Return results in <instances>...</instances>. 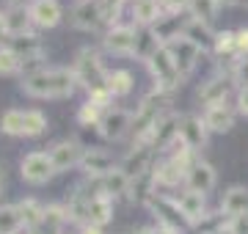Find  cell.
Instances as JSON below:
<instances>
[{
	"mask_svg": "<svg viewBox=\"0 0 248 234\" xmlns=\"http://www.w3.org/2000/svg\"><path fill=\"white\" fill-rule=\"evenodd\" d=\"M19 88L25 97L33 99H66L78 91V77L66 66H42L28 72Z\"/></svg>",
	"mask_w": 248,
	"mask_h": 234,
	"instance_id": "6da1fadb",
	"label": "cell"
},
{
	"mask_svg": "<svg viewBox=\"0 0 248 234\" xmlns=\"http://www.w3.org/2000/svg\"><path fill=\"white\" fill-rule=\"evenodd\" d=\"M169 97H171V94L152 91V94H146V97L141 99V105L133 110V130H130V135H133V146L135 144H146V141H149V135L155 132L157 121L169 113Z\"/></svg>",
	"mask_w": 248,
	"mask_h": 234,
	"instance_id": "7a4b0ae2",
	"label": "cell"
},
{
	"mask_svg": "<svg viewBox=\"0 0 248 234\" xmlns=\"http://www.w3.org/2000/svg\"><path fill=\"white\" fill-rule=\"evenodd\" d=\"M72 72H75V77H78V86L80 88H86L89 94L108 86L105 66H102V61H99V53L97 50H91V47H83V50L75 55Z\"/></svg>",
	"mask_w": 248,
	"mask_h": 234,
	"instance_id": "3957f363",
	"label": "cell"
},
{
	"mask_svg": "<svg viewBox=\"0 0 248 234\" xmlns=\"http://www.w3.org/2000/svg\"><path fill=\"white\" fill-rule=\"evenodd\" d=\"M146 69H149L152 80H155V91L171 94V91H177L179 83H182V74H179L177 63H174V58H171V53H169L166 44L146 61Z\"/></svg>",
	"mask_w": 248,
	"mask_h": 234,
	"instance_id": "277c9868",
	"label": "cell"
},
{
	"mask_svg": "<svg viewBox=\"0 0 248 234\" xmlns=\"http://www.w3.org/2000/svg\"><path fill=\"white\" fill-rule=\"evenodd\" d=\"M149 212L155 215V220H157V226H163V229H171V232L177 234H185L190 232L193 226L187 223V218L182 215V209H179L177 198L174 196H166V193H155V196L149 198Z\"/></svg>",
	"mask_w": 248,
	"mask_h": 234,
	"instance_id": "5b68a950",
	"label": "cell"
},
{
	"mask_svg": "<svg viewBox=\"0 0 248 234\" xmlns=\"http://www.w3.org/2000/svg\"><path fill=\"white\" fill-rule=\"evenodd\" d=\"M55 165L53 160H50V154L47 152H28L25 157H22V162H19V176H22V182H28V185H47V182L55 176Z\"/></svg>",
	"mask_w": 248,
	"mask_h": 234,
	"instance_id": "8992f818",
	"label": "cell"
},
{
	"mask_svg": "<svg viewBox=\"0 0 248 234\" xmlns=\"http://www.w3.org/2000/svg\"><path fill=\"white\" fill-rule=\"evenodd\" d=\"M86 146L78 144V141H69V138H63V141H55L50 149H47V154H50V160H53L55 171L63 174L69 171V168H80V162H83V157H86Z\"/></svg>",
	"mask_w": 248,
	"mask_h": 234,
	"instance_id": "52a82bcc",
	"label": "cell"
},
{
	"mask_svg": "<svg viewBox=\"0 0 248 234\" xmlns=\"http://www.w3.org/2000/svg\"><path fill=\"white\" fill-rule=\"evenodd\" d=\"M135 42H138V28L124 22L108 28L102 36V47L113 55H135Z\"/></svg>",
	"mask_w": 248,
	"mask_h": 234,
	"instance_id": "ba28073f",
	"label": "cell"
},
{
	"mask_svg": "<svg viewBox=\"0 0 248 234\" xmlns=\"http://www.w3.org/2000/svg\"><path fill=\"white\" fill-rule=\"evenodd\" d=\"M234 91V77L232 72H218L213 74L210 80L202 83V88H199V102H202L204 108H210V105H218V102H229V94Z\"/></svg>",
	"mask_w": 248,
	"mask_h": 234,
	"instance_id": "9c48e42d",
	"label": "cell"
},
{
	"mask_svg": "<svg viewBox=\"0 0 248 234\" xmlns=\"http://www.w3.org/2000/svg\"><path fill=\"white\" fill-rule=\"evenodd\" d=\"M69 22H72V28L86 30V33H97L99 28H105L97 0H78L69 11Z\"/></svg>",
	"mask_w": 248,
	"mask_h": 234,
	"instance_id": "30bf717a",
	"label": "cell"
},
{
	"mask_svg": "<svg viewBox=\"0 0 248 234\" xmlns=\"http://www.w3.org/2000/svg\"><path fill=\"white\" fill-rule=\"evenodd\" d=\"M97 130L105 141H122V138L133 130V110H124V108L105 110V116H102Z\"/></svg>",
	"mask_w": 248,
	"mask_h": 234,
	"instance_id": "8fae6325",
	"label": "cell"
},
{
	"mask_svg": "<svg viewBox=\"0 0 248 234\" xmlns=\"http://www.w3.org/2000/svg\"><path fill=\"white\" fill-rule=\"evenodd\" d=\"M169 53H171V58H174V63H177V69H179V74H182V80H185L187 74L196 69V63H199V58H202V50L190 42V39H185V36H177V39H171L169 44Z\"/></svg>",
	"mask_w": 248,
	"mask_h": 234,
	"instance_id": "7c38bea8",
	"label": "cell"
},
{
	"mask_svg": "<svg viewBox=\"0 0 248 234\" xmlns=\"http://www.w3.org/2000/svg\"><path fill=\"white\" fill-rule=\"evenodd\" d=\"M179 138H182L187 149H190V152L199 157V154L207 149V138H210V130H207V124H204V118H202V116H196V113H187V116H182Z\"/></svg>",
	"mask_w": 248,
	"mask_h": 234,
	"instance_id": "4fadbf2b",
	"label": "cell"
},
{
	"mask_svg": "<svg viewBox=\"0 0 248 234\" xmlns=\"http://www.w3.org/2000/svg\"><path fill=\"white\" fill-rule=\"evenodd\" d=\"M177 198V204L179 209H182V215L187 218V223L193 226H202L204 220H207V198H204V193H199V190H190V188H182L179 190V196Z\"/></svg>",
	"mask_w": 248,
	"mask_h": 234,
	"instance_id": "5bb4252c",
	"label": "cell"
},
{
	"mask_svg": "<svg viewBox=\"0 0 248 234\" xmlns=\"http://www.w3.org/2000/svg\"><path fill=\"white\" fill-rule=\"evenodd\" d=\"M155 157H157V152H155L152 144H135L133 149L127 152V157L119 162V168L133 179V176H138V174L155 168Z\"/></svg>",
	"mask_w": 248,
	"mask_h": 234,
	"instance_id": "9a60e30c",
	"label": "cell"
},
{
	"mask_svg": "<svg viewBox=\"0 0 248 234\" xmlns=\"http://www.w3.org/2000/svg\"><path fill=\"white\" fill-rule=\"evenodd\" d=\"M116 168H119V162L105 149H89L86 157H83V162H80V171H83V176H89V179H102V176H108Z\"/></svg>",
	"mask_w": 248,
	"mask_h": 234,
	"instance_id": "2e32d148",
	"label": "cell"
},
{
	"mask_svg": "<svg viewBox=\"0 0 248 234\" xmlns=\"http://www.w3.org/2000/svg\"><path fill=\"white\" fill-rule=\"evenodd\" d=\"M28 11H31L33 28H42V30H50L63 19V9L58 0H31Z\"/></svg>",
	"mask_w": 248,
	"mask_h": 234,
	"instance_id": "e0dca14e",
	"label": "cell"
},
{
	"mask_svg": "<svg viewBox=\"0 0 248 234\" xmlns=\"http://www.w3.org/2000/svg\"><path fill=\"white\" fill-rule=\"evenodd\" d=\"M179 127H182V116H177V113H166V116L157 121V127H155V132L149 135L146 144L155 146V152H166V149L179 138Z\"/></svg>",
	"mask_w": 248,
	"mask_h": 234,
	"instance_id": "ac0fdd59",
	"label": "cell"
},
{
	"mask_svg": "<svg viewBox=\"0 0 248 234\" xmlns=\"http://www.w3.org/2000/svg\"><path fill=\"white\" fill-rule=\"evenodd\" d=\"M202 118L210 132H229L234 127V118H237V108H232L229 102H218V105L204 108Z\"/></svg>",
	"mask_w": 248,
	"mask_h": 234,
	"instance_id": "d6986e66",
	"label": "cell"
},
{
	"mask_svg": "<svg viewBox=\"0 0 248 234\" xmlns=\"http://www.w3.org/2000/svg\"><path fill=\"white\" fill-rule=\"evenodd\" d=\"M215 182H218V174H215V168H213L207 160L196 157V160L190 162V171H187L185 188L199 190V193H204V196H207V193L215 188Z\"/></svg>",
	"mask_w": 248,
	"mask_h": 234,
	"instance_id": "ffe728a7",
	"label": "cell"
},
{
	"mask_svg": "<svg viewBox=\"0 0 248 234\" xmlns=\"http://www.w3.org/2000/svg\"><path fill=\"white\" fill-rule=\"evenodd\" d=\"M157 193V179H155V168H149V171L138 174V176H133L130 179V188H127V198L133 201V204H149V198Z\"/></svg>",
	"mask_w": 248,
	"mask_h": 234,
	"instance_id": "44dd1931",
	"label": "cell"
},
{
	"mask_svg": "<svg viewBox=\"0 0 248 234\" xmlns=\"http://www.w3.org/2000/svg\"><path fill=\"white\" fill-rule=\"evenodd\" d=\"M130 14H133L135 28H155L163 19V6L160 0H133Z\"/></svg>",
	"mask_w": 248,
	"mask_h": 234,
	"instance_id": "7402d4cb",
	"label": "cell"
},
{
	"mask_svg": "<svg viewBox=\"0 0 248 234\" xmlns=\"http://www.w3.org/2000/svg\"><path fill=\"white\" fill-rule=\"evenodd\" d=\"M9 47L14 53L22 58V63H33V61H42V55H45V44H42V39L36 36V33H22V36H11Z\"/></svg>",
	"mask_w": 248,
	"mask_h": 234,
	"instance_id": "603a6c76",
	"label": "cell"
},
{
	"mask_svg": "<svg viewBox=\"0 0 248 234\" xmlns=\"http://www.w3.org/2000/svg\"><path fill=\"white\" fill-rule=\"evenodd\" d=\"M221 215H226L229 220L248 215V188L234 185V188H229L226 193H223V198H221Z\"/></svg>",
	"mask_w": 248,
	"mask_h": 234,
	"instance_id": "cb8c5ba5",
	"label": "cell"
},
{
	"mask_svg": "<svg viewBox=\"0 0 248 234\" xmlns=\"http://www.w3.org/2000/svg\"><path fill=\"white\" fill-rule=\"evenodd\" d=\"M182 36L190 39L202 53H213L215 47V30L210 25H204V22H196V19H187L185 30H182Z\"/></svg>",
	"mask_w": 248,
	"mask_h": 234,
	"instance_id": "d4e9b609",
	"label": "cell"
},
{
	"mask_svg": "<svg viewBox=\"0 0 248 234\" xmlns=\"http://www.w3.org/2000/svg\"><path fill=\"white\" fill-rule=\"evenodd\" d=\"M3 17H6V28H9L11 36H22V33H33V19H31V11L28 6H11V9H3Z\"/></svg>",
	"mask_w": 248,
	"mask_h": 234,
	"instance_id": "484cf974",
	"label": "cell"
},
{
	"mask_svg": "<svg viewBox=\"0 0 248 234\" xmlns=\"http://www.w3.org/2000/svg\"><path fill=\"white\" fill-rule=\"evenodd\" d=\"M110 220H113V198L102 193V196H97L89 204V220H86V223L102 229V226H108Z\"/></svg>",
	"mask_w": 248,
	"mask_h": 234,
	"instance_id": "4316f807",
	"label": "cell"
},
{
	"mask_svg": "<svg viewBox=\"0 0 248 234\" xmlns=\"http://www.w3.org/2000/svg\"><path fill=\"white\" fill-rule=\"evenodd\" d=\"M163 42H160L157 30L155 28H138V42H135V58H141L143 63L149 61L152 55L157 53Z\"/></svg>",
	"mask_w": 248,
	"mask_h": 234,
	"instance_id": "83f0119b",
	"label": "cell"
},
{
	"mask_svg": "<svg viewBox=\"0 0 248 234\" xmlns=\"http://www.w3.org/2000/svg\"><path fill=\"white\" fill-rule=\"evenodd\" d=\"M19 215H22V223H25L28 232H36L39 226L45 223V204H39L36 198H22L17 204Z\"/></svg>",
	"mask_w": 248,
	"mask_h": 234,
	"instance_id": "f1b7e54d",
	"label": "cell"
},
{
	"mask_svg": "<svg viewBox=\"0 0 248 234\" xmlns=\"http://www.w3.org/2000/svg\"><path fill=\"white\" fill-rule=\"evenodd\" d=\"M133 88H135V77L130 69H113V72H108V91L113 94V99L127 97Z\"/></svg>",
	"mask_w": 248,
	"mask_h": 234,
	"instance_id": "f546056e",
	"label": "cell"
},
{
	"mask_svg": "<svg viewBox=\"0 0 248 234\" xmlns=\"http://www.w3.org/2000/svg\"><path fill=\"white\" fill-rule=\"evenodd\" d=\"M0 234H31L22 223L17 204H3L0 207Z\"/></svg>",
	"mask_w": 248,
	"mask_h": 234,
	"instance_id": "4dcf8cb0",
	"label": "cell"
},
{
	"mask_svg": "<svg viewBox=\"0 0 248 234\" xmlns=\"http://www.w3.org/2000/svg\"><path fill=\"white\" fill-rule=\"evenodd\" d=\"M218 9H221L218 0H190V3H187V14H190V19L204 22V25H210V28H213L215 17H218Z\"/></svg>",
	"mask_w": 248,
	"mask_h": 234,
	"instance_id": "1f68e13d",
	"label": "cell"
},
{
	"mask_svg": "<svg viewBox=\"0 0 248 234\" xmlns=\"http://www.w3.org/2000/svg\"><path fill=\"white\" fill-rule=\"evenodd\" d=\"M0 132L11 138H22L25 132V110L19 108H9L3 116H0Z\"/></svg>",
	"mask_w": 248,
	"mask_h": 234,
	"instance_id": "d6a6232c",
	"label": "cell"
},
{
	"mask_svg": "<svg viewBox=\"0 0 248 234\" xmlns=\"http://www.w3.org/2000/svg\"><path fill=\"white\" fill-rule=\"evenodd\" d=\"M127 188H130V176H127L122 168H116V171H110L108 176H102V190H105V196H110V198L127 193Z\"/></svg>",
	"mask_w": 248,
	"mask_h": 234,
	"instance_id": "836d02e7",
	"label": "cell"
},
{
	"mask_svg": "<svg viewBox=\"0 0 248 234\" xmlns=\"http://www.w3.org/2000/svg\"><path fill=\"white\" fill-rule=\"evenodd\" d=\"M25 69V63L11 47H0V77H14Z\"/></svg>",
	"mask_w": 248,
	"mask_h": 234,
	"instance_id": "e575fe53",
	"label": "cell"
},
{
	"mask_svg": "<svg viewBox=\"0 0 248 234\" xmlns=\"http://www.w3.org/2000/svg\"><path fill=\"white\" fill-rule=\"evenodd\" d=\"M215 58H226V61H237L234 58V30H218L215 33V47H213Z\"/></svg>",
	"mask_w": 248,
	"mask_h": 234,
	"instance_id": "d590c367",
	"label": "cell"
},
{
	"mask_svg": "<svg viewBox=\"0 0 248 234\" xmlns=\"http://www.w3.org/2000/svg\"><path fill=\"white\" fill-rule=\"evenodd\" d=\"M47 132V116L42 113V110H25V132H22V138H39Z\"/></svg>",
	"mask_w": 248,
	"mask_h": 234,
	"instance_id": "8d00e7d4",
	"label": "cell"
},
{
	"mask_svg": "<svg viewBox=\"0 0 248 234\" xmlns=\"http://www.w3.org/2000/svg\"><path fill=\"white\" fill-rule=\"evenodd\" d=\"M97 3H99V11H102V22H105V28L119 25L127 0H97Z\"/></svg>",
	"mask_w": 248,
	"mask_h": 234,
	"instance_id": "74e56055",
	"label": "cell"
},
{
	"mask_svg": "<svg viewBox=\"0 0 248 234\" xmlns=\"http://www.w3.org/2000/svg\"><path fill=\"white\" fill-rule=\"evenodd\" d=\"M102 116H105V110L97 108L94 102H89V99H86V102L80 105V110H78V124H83V127H99Z\"/></svg>",
	"mask_w": 248,
	"mask_h": 234,
	"instance_id": "f35d334b",
	"label": "cell"
},
{
	"mask_svg": "<svg viewBox=\"0 0 248 234\" xmlns=\"http://www.w3.org/2000/svg\"><path fill=\"white\" fill-rule=\"evenodd\" d=\"M232 77H234V86L237 88H248V58H237V61L229 66Z\"/></svg>",
	"mask_w": 248,
	"mask_h": 234,
	"instance_id": "ab89813d",
	"label": "cell"
},
{
	"mask_svg": "<svg viewBox=\"0 0 248 234\" xmlns=\"http://www.w3.org/2000/svg\"><path fill=\"white\" fill-rule=\"evenodd\" d=\"M187 3H190V0H160V6H163V17H179V14H185Z\"/></svg>",
	"mask_w": 248,
	"mask_h": 234,
	"instance_id": "60d3db41",
	"label": "cell"
},
{
	"mask_svg": "<svg viewBox=\"0 0 248 234\" xmlns=\"http://www.w3.org/2000/svg\"><path fill=\"white\" fill-rule=\"evenodd\" d=\"M234 58H248V28L234 30Z\"/></svg>",
	"mask_w": 248,
	"mask_h": 234,
	"instance_id": "b9f144b4",
	"label": "cell"
},
{
	"mask_svg": "<svg viewBox=\"0 0 248 234\" xmlns=\"http://www.w3.org/2000/svg\"><path fill=\"white\" fill-rule=\"evenodd\" d=\"M237 113L248 116V88H237Z\"/></svg>",
	"mask_w": 248,
	"mask_h": 234,
	"instance_id": "7bdbcfd3",
	"label": "cell"
},
{
	"mask_svg": "<svg viewBox=\"0 0 248 234\" xmlns=\"http://www.w3.org/2000/svg\"><path fill=\"white\" fill-rule=\"evenodd\" d=\"M9 42H11V33H9V28H6V17L0 11V47H9Z\"/></svg>",
	"mask_w": 248,
	"mask_h": 234,
	"instance_id": "ee69618b",
	"label": "cell"
},
{
	"mask_svg": "<svg viewBox=\"0 0 248 234\" xmlns=\"http://www.w3.org/2000/svg\"><path fill=\"white\" fill-rule=\"evenodd\" d=\"M207 234H237V232H234V226H232V220H223L221 226H215L213 232H207Z\"/></svg>",
	"mask_w": 248,
	"mask_h": 234,
	"instance_id": "f6af8a7d",
	"label": "cell"
},
{
	"mask_svg": "<svg viewBox=\"0 0 248 234\" xmlns=\"http://www.w3.org/2000/svg\"><path fill=\"white\" fill-rule=\"evenodd\" d=\"M78 234H102V229H99V226L86 223V226H80V229H78Z\"/></svg>",
	"mask_w": 248,
	"mask_h": 234,
	"instance_id": "bcb514c9",
	"label": "cell"
},
{
	"mask_svg": "<svg viewBox=\"0 0 248 234\" xmlns=\"http://www.w3.org/2000/svg\"><path fill=\"white\" fill-rule=\"evenodd\" d=\"M6 3V9H11V6H28V0H3Z\"/></svg>",
	"mask_w": 248,
	"mask_h": 234,
	"instance_id": "7dc6e473",
	"label": "cell"
},
{
	"mask_svg": "<svg viewBox=\"0 0 248 234\" xmlns=\"http://www.w3.org/2000/svg\"><path fill=\"white\" fill-rule=\"evenodd\" d=\"M221 6H243V0H218Z\"/></svg>",
	"mask_w": 248,
	"mask_h": 234,
	"instance_id": "c3c4849f",
	"label": "cell"
},
{
	"mask_svg": "<svg viewBox=\"0 0 248 234\" xmlns=\"http://www.w3.org/2000/svg\"><path fill=\"white\" fill-rule=\"evenodd\" d=\"M157 234H177V232H171V229H163V226H157Z\"/></svg>",
	"mask_w": 248,
	"mask_h": 234,
	"instance_id": "681fc988",
	"label": "cell"
},
{
	"mask_svg": "<svg viewBox=\"0 0 248 234\" xmlns=\"http://www.w3.org/2000/svg\"><path fill=\"white\" fill-rule=\"evenodd\" d=\"M0 193H3V174H0Z\"/></svg>",
	"mask_w": 248,
	"mask_h": 234,
	"instance_id": "f907efd6",
	"label": "cell"
},
{
	"mask_svg": "<svg viewBox=\"0 0 248 234\" xmlns=\"http://www.w3.org/2000/svg\"><path fill=\"white\" fill-rule=\"evenodd\" d=\"M243 6H246V9H248V0H243Z\"/></svg>",
	"mask_w": 248,
	"mask_h": 234,
	"instance_id": "816d5d0a",
	"label": "cell"
}]
</instances>
